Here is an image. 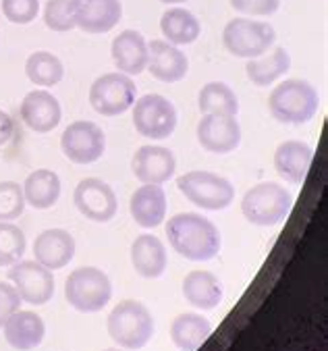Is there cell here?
<instances>
[{
    "label": "cell",
    "instance_id": "1",
    "mask_svg": "<svg viewBox=\"0 0 328 351\" xmlns=\"http://www.w3.org/2000/svg\"><path fill=\"white\" fill-rule=\"evenodd\" d=\"M166 237L173 250L191 262L212 260L220 252V231L198 213H181L168 219Z\"/></svg>",
    "mask_w": 328,
    "mask_h": 351
},
{
    "label": "cell",
    "instance_id": "2",
    "mask_svg": "<svg viewBox=\"0 0 328 351\" xmlns=\"http://www.w3.org/2000/svg\"><path fill=\"white\" fill-rule=\"evenodd\" d=\"M320 98L305 80H285L268 96V110L283 125H303L318 112Z\"/></svg>",
    "mask_w": 328,
    "mask_h": 351
},
{
    "label": "cell",
    "instance_id": "3",
    "mask_svg": "<svg viewBox=\"0 0 328 351\" xmlns=\"http://www.w3.org/2000/svg\"><path fill=\"white\" fill-rule=\"evenodd\" d=\"M108 335L125 349H144L154 337V318L150 310L136 300H125L112 308L106 320Z\"/></svg>",
    "mask_w": 328,
    "mask_h": 351
},
{
    "label": "cell",
    "instance_id": "4",
    "mask_svg": "<svg viewBox=\"0 0 328 351\" xmlns=\"http://www.w3.org/2000/svg\"><path fill=\"white\" fill-rule=\"evenodd\" d=\"M291 206L293 197L283 185L264 181L245 191L241 199V213L245 221L255 227H275L287 219Z\"/></svg>",
    "mask_w": 328,
    "mask_h": 351
},
{
    "label": "cell",
    "instance_id": "5",
    "mask_svg": "<svg viewBox=\"0 0 328 351\" xmlns=\"http://www.w3.org/2000/svg\"><path fill=\"white\" fill-rule=\"evenodd\" d=\"M64 298L81 314H94L106 308L112 298V283L104 270L81 266L64 280Z\"/></svg>",
    "mask_w": 328,
    "mask_h": 351
},
{
    "label": "cell",
    "instance_id": "6",
    "mask_svg": "<svg viewBox=\"0 0 328 351\" xmlns=\"http://www.w3.org/2000/svg\"><path fill=\"white\" fill-rule=\"evenodd\" d=\"M179 191L202 210H225L235 199L233 183L210 171H191L177 179Z\"/></svg>",
    "mask_w": 328,
    "mask_h": 351
},
{
    "label": "cell",
    "instance_id": "7",
    "mask_svg": "<svg viewBox=\"0 0 328 351\" xmlns=\"http://www.w3.org/2000/svg\"><path fill=\"white\" fill-rule=\"evenodd\" d=\"M277 42V32L264 21L235 17L225 25L223 44L237 58H257Z\"/></svg>",
    "mask_w": 328,
    "mask_h": 351
},
{
    "label": "cell",
    "instance_id": "8",
    "mask_svg": "<svg viewBox=\"0 0 328 351\" xmlns=\"http://www.w3.org/2000/svg\"><path fill=\"white\" fill-rule=\"evenodd\" d=\"M136 131L154 142L166 139L177 129V108L160 94H146L131 106Z\"/></svg>",
    "mask_w": 328,
    "mask_h": 351
},
{
    "label": "cell",
    "instance_id": "9",
    "mask_svg": "<svg viewBox=\"0 0 328 351\" xmlns=\"http://www.w3.org/2000/svg\"><path fill=\"white\" fill-rule=\"evenodd\" d=\"M138 86L125 73H104L90 88V104L102 117H118L136 102Z\"/></svg>",
    "mask_w": 328,
    "mask_h": 351
},
{
    "label": "cell",
    "instance_id": "10",
    "mask_svg": "<svg viewBox=\"0 0 328 351\" xmlns=\"http://www.w3.org/2000/svg\"><path fill=\"white\" fill-rule=\"evenodd\" d=\"M60 150L75 165H92L106 150V135L92 121H75L60 135Z\"/></svg>",
    "mask_w": 328,
    "mask_h": 351
},
{
    "label": "cell",
    "instance_id": "11",
    "mask_svg": "<svg viewBox=\"0 0 328 351\" xmlns=\"http://www.w3.org/2000/svg\"><path fill=\"white\" fill-rule=\"evenodd\" d=\"M9 280L17 289L21 302L31 306H44L54 295V276L52 270L36 260H19L9 270Z\"/></svg>",
    "mask_w": 328,
    "mask_h": 351
},
{
    "label": "cell",
    "instance_id": "12",
    "mask_svg": "<svg viewBox=\"0 0 328 351\" xmlns=\"http://www.w3.org/2000/svg\"><path fill=\"white\" fill-rule=\"evenodd\" d=\"M73 204L79 213L94 223H108L116 215V193L108 183L96 177H88L77 183L73 191Z\"/></svg>",
    "mask_w": 328,
    "mask_h": 351
},
{
    "label": "cell",
    "instance_id": "13",
    "mask_svg": "<svg viewBox=\"0 0 328 351\" xmlns=\"http://www.w3.org/2000/svg\"><path fill=\"white\" fill-rule=\"evenodd\" d=\"M198 142L212 154H229L241 144V127L231 114H204L195 129Z\"/></svg>",
    "mask_w": 328,
    "mask_h": 351
},
{
    "label": "cell",
    "instance_id": "14",
    "mask_svg": "<svg viewBox=\"0 0 328 351\" xmlns=\"http://www.w3.org/2000/svg\"><path fill=\"white\" fill-rule=\"evenodd\" d=\"M75 27L86 34H108L123 17L121 0H71Z\"/></svg>",
    "mask_w": 328,
    "mask_h": 351
},
{
    "label": "cell",
    "instance_id": "15",
    "mask_svg": "<svg viewBox=\"0 0 328 351\" xmlns=\"http://www.w3.org/2000/svg\"><path fill=\"white\" fill-rule=\"evenodd\" d=\"M131 171H134L136 179H140L142 183L162 185L168 179H173L177 171V158L166 146L146 144L138 148V152L134 154Z\"/></svg>",
    "mask_w": 328,
    "mask_h": 351
},
{
    "label": "cell",
    "instance_id": "16",
    "mask_svg": "<svg viewBox=\"0 0 328 351\" xmlns=\"http://www.w3.org/2000/svg\"><path fill=\"white\" fill-rule=\"evenodd\" d=\"M150 75L162 84H177L185 80L189 71V60L179 46H173L166 40L148 42V64Z\"/></svg>",
    "mask_w": 328,
    "mask_h": 351
},
{
    "label": "cell",
    "instance_id": "17",
    "mask_svg": "<svg viewBox=\"0 0 328 351\" xmlns=\"http://www.w3.org/2000/svg\"><path fill=\"white\" fill-rule=\"evenodd\" d=\"M110 56L118 73L125 75H140L146 71L148 64V42L136 29L121 32L110 46Z\"/></svg>",
    "mask_w": 328,
    "mask_h": 351
},
{
    "label": "cell",
    "instance_id": "18",
    "mask_svg": "<svg viewBox=\"0 0 328 351\" xmlns=\"http://www.w3.org/2000/svg\"><path fill=\"white\" fill-rule=\"evenodd\" d=\"M21 121L36 133H50L52 129L58 127L62 119V108L60 102L44 90L29 92L19 108Z\"/></svg>",
    "mask_w": 328,
    "mask_h": 351
},
{
    "label": "cell",
    "instance_id": "19",
    "mask_svg": "<svg viewBox=\"0 0 328 351\" xmlns=\"http://www.w3.org/2000/svg\"><path fill=\"white\" fill-rule=\"evenodd\" d=\"M75 256V239L64 229H46L34 241V258L48 270H60Z\"/></svg>",
    "mask_w": 328,
    "mask_h": 351
},
{
    "label": "cell",
    "instance_id": "20",
    "mask_svg": "<svg viewBox=\"0 0 328 351\" xmlns=\"http://www.w3.org/2000/svg\"><path fill=\"white\" fill-rule=\"evenodd\" d=\"M129 213L136 225L144 229H154L162 225L166 217V193L162 185L144 183L140 189H136L129 199Z\"/></svg>",
    "mask_w": 328,
    "mask_h": 351
},
{
    "label": "cell",
    "instance_id": "21",
    "mask_svg": "<svg viewBox=\"0 0 328 351\" xmlns=\"http://www.w3.org/2000/svg\"><path fill=\"white\" fill-rule=\"evenodd\" d=\"M314 160V148L299 139H289V142L279 144L275 150V171L279 177L293 185H301L310 173Z\"/></svg>",
    "mask_w": 328,
    "mask_h": 351
},
{
    "label": "cell",
    "instance_id": "22",
    "mask_svg": "<svg viewBox=\"0 0 328 351\" xmlns=\"http://www.w3.org/2000/svg\"><path fill=\"white\" fill-rule=\"evenodd\" d=\"M5 339L17 351H31L42 345L46 326L40 314L31 310H17L5 322Z\"/></svg>",
    "mask_w": 328,
    "mask_h": 351
},
{
    "label": "cell",
    "instance_id": "23",
    "mask_svg": "<svg viewBox=\"0 0 328 351\" xmlns=\"http://www.w3.org/2000/svg\"><path fill=\"white\" fill-rule=\"evenodd\" d=\"M183 295L193 308L214 310L223 302L225 291L216 274L208 270H191L183 278Z\"/></svg>",
    "mask_w": 328,
    "mask_h": 351
},
{
    "label": "cell",
    "instance_id": "24",
    "mask_svg": "<svg viewBox=\"0 0 328 351\" xmlns=\"http://www.w3.org/2000/svg\"><path fill=\"white\" fill-rule=\"evenodd\" d=\"M166 247L154 235H140L131 243V264L144 278H158L166 270Z\"/></svg>",
    "mask_w": 328,
    "mask_h": 351
},
{
    "label": "cell",
    "instance_id": "25",
    "mask_svg": "<svg viewBox=\"0 0 328 351\" xmlns=\"http://www.w3.org/2000/svg\"><path fill=\"white\" fill-rule=\"evenodd\" d=\"M212 330L210 320L202 314L183 312L171 324V339L181 351H198L210 339Z\"/></svg>",
    "mask_w": 328,
    "mask_h": 351
},
{
    "label": "cell",
    "instance_id": "26",
    "mask_svg": "<svg viewBox=\"0 0 328 351\" xmlns=\"http://www.w3.org/2000/svg\"><path fill=\"white\" fill-rule=\"evenodd\" d=\"M291 69V56L283 46H277L268 56H257V58H247L245 62V73L247 80L257 86V88H266L281 80Z\"/></svg>",
    "mask_w": 328,
    "mask_h": 351
},
{
    "label": "cell",
    "instance_id": "27",
    "mask_svg": "<svg viewBox=\"0 0 328 351\" xmlns=\"http://www.w3.org/2000/svg\"><path fill=\"white\" fill-rule=\"evenodd\" d=\"M160 32L173 46H187L200 38L202 25L187 9H166L160 17Z\"/></svg>",
    "mask_w": 328,
    "mask_h": 351
},
{
    "label": "cell",
    "instance_id": "28",
    "mask_svg": "<svg viewBox=\"0 0 328 351\" xmlns=\"http://www.w3.org/2000/svg\"><path fill=\"white\" fill-rule=\"evenodd\" d=\"M23 195L25 204H29L36 210H48L52 208L60 197V179L50 169H38L31 175H27L23 183Z\"/></svg>",
    "mask_w": 328,
    "mask_h": 351
},
{
    "label": "cell",
    "instance_id": "29",
    "mask_svg": "<svg viewBox=\"0 0 328 351\" xmlns=\"http://www.w3.org/2000/svg\"><path fill=\"white\" fill-rule=\"evenodd\" d=\"M25 75L38 88H52L62 82L64 64L56 54L38 50L29 54V58L25 60Z\"/></svg>",
    "mask_w": 328,
    "mask_h": 351
},
{
    "label": "cell",
    "instance_id": "30",
    "mask_svg": "<svg viewBox=\"0 0 328 351\" xmlns=\"http://www.w3.org/2000/svg\"><path fill=\"white\" fill-rule=\"evenodd\" d=\"M198 108L204 114H231V117H237L239 98L227 84L210 82V84L202 86V90L198 94Z\"/></svg>",
    "mask_w": 328,
    "mask_h": 351
},
{
    "label": "cell",
    "instance_id": "31",
    "mask_svg": "<svg viewBox=\"0 0 328 351\" xmlns=\"http://www.w3.org/2000/svg\"><path fill=\"white\" fill-rule=\"evenodd\" d=\"M25 235L17 225L0 221V266H13L25 254Z\"/></svg>",
    "mask_w": 328,
    "mask_h": 351
},
{
    "label": "cell",
    "instance_id": "32",
    "mask_svg": "<svg viewBox=\"0 0 328 351\" xmlns=\"http://www.w3.org/2000/svg\"><path fill=\"white\" fill-rule=\"evenodd\" d=\"M23 210H25L23 185L15 181L0 183V221L11 223L23 215Z\"/></svg>",
    "mask_w": 328,
    "mask_h": 351
},
{
    "label": "cell",
    "instance_id": "33",
    "mask_svg": "<svg viewBox=\"0 0 328 351\" xmlns=\"http://www.w3.org/2000/svg\"><path fill=\"white\" fill-rule=\"evenodd\" d=\"M44 23L48 29L58 32V34L75 29V21H73V13H71V0H46Z\"/></svg>",
    "mask_w": 328,
    "mask_h": 351
},
{
    "label": "cell",
    "instance_id": "34",
    "mask_svg": "<svg viewBox=\"0 0 328 351\" xmlns=\"http://www.w3.org/2000/svg\"><path fill=\"white\" fill-rule=\"evenodd\" d=\"M3 15L15 25H27L36 21L40 13V0H3Z\"/></svg>",
    "mask_w": 328,
    "mask_h": 351
},
{
    "label": "cell",
    "instance_id": "35",
    "mask_svg": "<svg viewBox=\"0 0 328 351\" xmlns=\"http://www.w3.org/2000/svg\"><path fill=\"white\" fill-rule=\"evenodd\" d=\"M229 3L235 11L257 17H270L281 7V0H229Z\"/></svg>",
    "mask_w": 328,
    "mask_h": 351
},
{
    "label": "cell",
    "instance_id": "36",
    "mask_svg": "<svg viewBox=\"0 0 328 351\" xmlns=\"http://www.w3.org/2000/svg\"><path fill=\"white\" fill-rule=\"evenodd\" d=\"M19 306H21V298L17 289L11 283H3L0 280V328L19 310Z\"/></svg>",
    "mask_w": 328,
    "mask_h": 351
},
{
    "label": "cell",
    "instance_id": "37",
    "mask_svg": "<svg viewBox=\"0 0 328 351\" xmlns=\"http://www.w3.org/2000/svg\"><path fill=\"white\" fill-rule=\"evenodd\" d=\"M13 131H15V123H13L11 114L0 108V148L11 142Z\"/></svg>",
    "mask_w": 328,
    "mask_h": 351
},
{
    "label": "cell",
    "instance_id": "38",
    "mask_svg": "<svg viewBox=\"0 0 328 351\" xmlns=\"http://www.w3.org/2000/svg\"><path fill=\"white\" fill-rule=\"evenodd\" d=\"M164 5H181V3H187V0H160Z\"/></svg>",
    "mask_w": 328,
    "mask_h": 351
},
{
    "label": "cell",
    "instance_id": "39",
    "mask_svg": "<svg viewBox=\"0 0 328 351\" xmlns=\"http://www.w3.org/2000/svg\"><path fill=\"white\" fill-rule=\"evenodd\" d=\"M104 351H121V349H104Z\"/></svg>",
    "mask_w": 328,
    "mask_h": 351
}]
</instances>
